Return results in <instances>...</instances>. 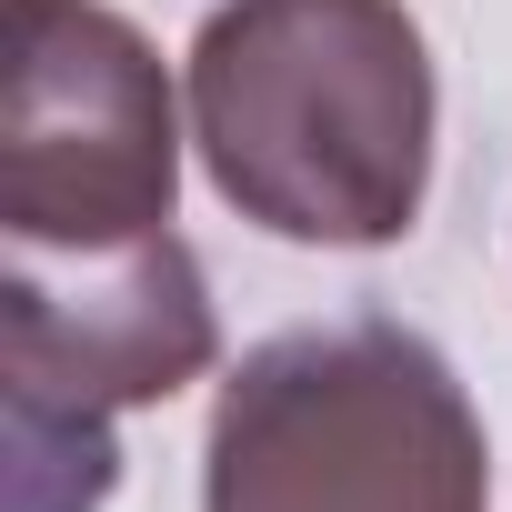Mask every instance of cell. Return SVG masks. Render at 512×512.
Instances as JSON below:
<instances>
[{
    "label": "cell",
    "mask_w": 512,
    "mask_h": 512,
    "mask_svg": "<svg viewBox=\"0 0 512 512\" xmlns=\"http://www.w3.org/2000/svg\"><path fill=\"white\" fill-rule=\"evenodd\" d=\"M492 442L412 322L352 312L302 322L241 352L211 442H201V512H482Z\"/></svg>",
    "instance_id": "7a4b0ae2"
},
{
    "label": "cell",
    "mask_w": 512,
    "mask_h": 512,
    "mask_svg": "<svg viewBox=\"0 0 512 512\" xmlns=\"http://www.w3.org/2000/svg\"><path fill=\"white\" fill-rule=\"evenodd\" d=\"M221 352L211 282L181 231L111 251L0 241V402H11V512H101L121 482L111 422L171 402Z\"/></svg>",
    "instance_id": "3957f363"
},
{
    "label": "cell",
    "mask_w": 512,
    "mask_h": 512,
    "mask_svg": "<svg viewBox=\"0 0 512 512\" xmlns=\"http://www.w3.org/2000/svg\"><path fill=\"white\" fill-rule=\"evenodd\" d=\"M181 111L161 51L101 0H21L11 141H0V241L111 251L171 231Z\"/></svg>",
    "instance_id": "277c9868"
},
{
    "label": "cell",
    "mask_w": 512,
    "mask_h": 512,
    "mask_svg": "<svg viewBox=\"0 0 512 512\" xmlns=\"http://www.w3.org/2000/svg\"><path fill=\"white\" fill-rule=\"evenodd\" d=\"M211 191L312 251H382L432 191V51L402 0H221L191 41Z\"/></svg>",
    "instance_id": "6da1fadb"
}]
</instances>
